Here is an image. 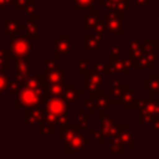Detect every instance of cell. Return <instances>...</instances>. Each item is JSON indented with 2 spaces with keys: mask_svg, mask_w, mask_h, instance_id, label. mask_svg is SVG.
Returning a JSON list of instances; mask_svg holds the SVG:
<instances>
[{
  "mask_svg": "<svg viewBox=\"0 0 159 159\" xmlns=\"http://www.w3.org/2000/svg\"><path fill=\"white\" fill-rule=\"evenodd\" d=\"M42 87L41 88H30V87H21L17 92L16 99L14 106L16 108H31L36 106H41L43 101Z\"/></svg>",
  "mask_w": 159,
  "mask_h": 159,
  "instance_id": "6da1fadb",
  "label": "cell"
},
{
  "mask_svg": "<svg viewBox=\"0 0 159 159\" xmlns=\"http://www.w3.org/2000/svg\"><path fill=\"white\" fill-rule=\"evenodd\" d=\"M10 55L15 58H31V40L20 34V30L9 35Z\"/></svg>",
  "mask_w": 159,
  "mask_h": 159,
  "instance_id": "7a4b0ae2",
  "label": "cell"
},
{
  "mask_svg": "<svg viewBox=\"0 0 159 159\" xmlns=\"http://www.w3.org/2000/svg\"><path fill=\"white\" fill-rule=\"evenodd\" d=\"M43 111L58 118L63 114H71V106L63 97H48L45 98Z\"/></svg>",
  "mask_w": 159,
  "mask_h": 159,
  "instance_id": "3957f363",
  "label": "cell"
},
{
  "mask_svg": "<svg viewBox=\"0 0 159 159\" xmlns=\"http://www.w3.org/2000/svg\"><path fill=\"white\" fill-rule=\"evenodd\" d=\"M103 75L96 72L93 68L87 70L82 75V88L88 92V96H93L103 86Z\"/></svg>",
  "mask_w": 159,
  "mask_h": 159,
  "instance_id": "277c9868",
  "label": "cell"
},
{
  "mask_svg": "<svg viewBox=\"0 0 159 159\" xmlns=\"http://www.w3.org/2000/svg\"><path fill=\"white\" fill-rule=\"evenodd\" d=\"M104 31L109 34H117L120 35L123 31L122 26V12L119 11H107L104 17L102 19Z\"/></svg>",
  "mask_w": 159,
  "mask_h": 159,
  "instance_id": "5b68a950",
  "label": "cell"
},
{
  "mask_svg": "<svg viewBox=\"0 0 159 159\" xmlns=\"http://www.w3.org/2000/svg\"><path fill=\"white\" fill-rule=\"evenodd\" d=\"M65 78H66V71L61 66H57L55 68H43V73H42L43 84L42 86L65 83Z\"/></svg>",
  "mask_w": 159,
  "mask_h": 159,
  "instance_id": "8992f818",
  "label": "cell"
},
{
  "mask_svg": "<svg viewBox=\"0 0 159 159\" xmlns=\"http://www.w3.org/2000/svg\"><path fill=\"white\" fill-rule=\"evenodd\" d=\"M71 35L63 34L60 36V39L55 42V56H65L70 57L71 56V48H72V40Z\"/></svg>",
  "mask_w": 159,
  "mask_h": 159,
  "instance_id": "52a82bcc",
  "label": "cell"
},
{
  "mask_svg": "<svg viewBox=\"0 0 159 159\" xmlns=\"http://www.w3.org/2000/svg\"><path fill=\"white\" fill-rule=\"evenodd\" d=\"M132 67V61L129 60V57H117L114 60L111 61V67H109V73H120V75H125L128 72V70Z\"/></svg>",
  "mask_w": 159,
  "mask_h": 159,
  "instance_id": "ba28073f",
  "label": "cell"
},
{
  "mask_svg": "<svg viewBox=\"0 0 159 159\" xmlns=\"http://www.w3.org/2000/svg\"><path fill=\"white\" fill-rule=\"evenodd\" d=\"M155 53L154 52H147L144 51V53L132 61V67H135V68H154L155 67Z\"/></svg>",
  "mask_w": 159,
  "mask_h": 159,
  "instance_id": "9c48e42d",
  "label": "cell"
},
{
  "mask_svg": "<svg viewBox=\"0 0 159 159\" xmlns=\"http://www.w3.org/2000/svg\"><path fill=\"white\" fill-rule=\"evenodd\" d=\"M86 145L87 139L82 133H80L66 143V153H80L86 148Z\"/></svg>",
  "mask_w": 159,
  "mask_h": 159,
  "instance_id": "30bf717a",
  "label": "cell"
},
{
  "mask_svg": "<svg viewBox=\"0 0 159 159\" xmlns=\"http://www.w3.org/2000/svg\"><path fill=\"white\" fill-rule=\"evenodd\" d=\"M65 83H55V84H46L42 86L43 98L48 97H62L65 92Z\"/></svg>",
  "mask_w": 159,
  "mask_h": 159,
  "instance_id": "8fae6325",
  "label": "cell"
},
{
  "mask_svg": "<svg viewBox=\"0 0 159 159\" xmlns=\"http://www.w3.org/2000/svg\"><path fill=\"white\" fill-rule=\"evenodd\" d=\"M43 113H45V111H43V108H41V106L26 108V123L27 124H37L39 122L42 120Z\"/></svg>",
  "mask_w": 159,
  "mask_h": 159,
  "instance_id": "7c38bea8",
  "label": "cell"
},
{
  "mask_svg": "<svg viewBox=\"0 0 159 159\" xmlns=\"http://www.w3.org/2000/svg\"><path fill=\"white\" fill-rule=\"evenodd\" d=\"M112 88H111V94H112V101L114 102H120L124 93L128 91V87L122 82V81H113L111 83Z\"/></svg>",
  "mask_w": 159,
  "mask_h": 159,
  "instance_id": "4fadbf2b",
  "label": "cell"
},
{
  "mask_svg": "<svg viewBox=\"0 0 159 159\" xmlns=\"http://www.w3.org/2000/svg\"><path fill=\"white\" fill-rule=\"evenodd\" d=\"M99 5L102 7H104V10L107 11H119V12H123L127 10V6H128V0H124V1H99Z\"/></svg>",
  "mask_w": 159,
  "mask_h": 159,
  "instance_id": "5bb4252c",
  "label": "cell"
},
{
  "mask_svg": "<svg viewBox=\"0 0 159 159\" xmlns=\"http://www.w3.org/2000/svg\"><path fill=\"white\" fill-rule=\"evenodd\" d=\"M30 65L31 58H15L14 70L19 76H27L30 75Z\"/></svg>",
  "mask_w": 159,
  "mask_h": 159,
  "instance_id": "9a60e30c",
  "label": "cell"
},
{
  "mask_svg": "<svg viewBox=\"0 0 159 159\" xmlns=\"http://www.w3.org/2000/svg\"><path fill=\"white\" fill-rule=\"evenodd\" d=\"M101 127H102V132L106 135H113L117 132V125L114 124L112 117L106 116L104 113L101 116Z\"/></svg>",
  "mask_w": 159,
  "mask_h": 159,
  "instance_id": "2e32d148",
  "label": "cell"
},
{
  "mask_svg": "<svg viewBox=\"0 0 159 159\" xmlns=\"http://www.w3.org/2000/svg\"><path fill=\"white\" fill-rule=\"evenodd\" d=\"M83 39V51H93V52H98L101 50L99 47V41L93 36H89L87 34H84L82 36Z\"/></svg>",
  "mask_w": 159,
  "mask_h": 159,
  "instance_id": "e0dca14e",
  "label": "cell"
},
{
  "mask_svg": "<svg viewBox=\"0 0 159 159\" xmlns=\"http://www.w3.org/2000/svg\"><path fill=\"white\" fill-rule=\"evenodd\" d=\"M92 97H93L94 101H96V106H97V108H99V109H101V113L103 114L104 111L109 107L111 98H108L103 91H98V92H96Z\"/></svg>",
  "mask_w": 159,
  "mask_h": 159,
  "instance_id": "ac0fdd59",
  "label": "cell"
},
{
  "mask_svg": "<svg viewBox=\"0 0 159 159\" xmlns=\"http://www.w3.org/2000/svg\"><path fill=\"white\" fill-rule=\"evenodd\" d=\"M118 130H119V134H120V142H122L125 147L132 148V147L134 145L133 132H130L127 125H119V127H118Z\"/></svg>",
  "mask_w": 159,
  "mask_h": 159,
  "instance_id": "d6986e66",
  "label": "cell"
},
{
  "mask_svg": "<svg viewBox=\"0 0 159 159\" xmlns=\"http://www.w3.org/2000/svg\"><path fill=\"white\" fill-rule=\"evenodd\" d=\"M36 21H37V20L26 19V22H25V24H21V29L25 31V36H27L30 40H36V39H37Z\"/></svg>",
  "mask_w": 159,
  "mask_h": 159,
  "instance_id": "ffe728a7",
  "label": "cell"
},
{
  "mask_svg": "<svg viewBox=\"0 0 159 159\" xmlns=\"http://www.w3.org/2000/svg\"><path fill=\"white\" fill-rule=\"evenodd\" d=\"M143 53H144V47L139 45L138 41H130L128 43V57L130 61L139 58Z\"/></svg>",
  "mask_w": 159,
  "mask_h": 159,
  "instance_id": "44dd1931",
  "label": "cell"
},
{
  "mask_svg": "<svg viewBox=\"0 0 159 159\" xmlns=\"http://www.w3.org/2000/svg\"><path fill=\"white\" fill-rule=\"evenodd\" d=\"M21 29V21L19 17L15 19H4V34L10 35L12 32H16Z\"/></svg>",
  "mask_w": 159,
  "mask_h": 159,
  "instance_id": "7402d4cb",
  "label": "cell"
},
{
  "mask_svg": "<svg viewBox=\"0 0 159 159\" xmlns=\"http://www.w3.org/2000/svg\"><path fill=\"white\" fill-rule=\"evenodd\" d=\"M83 93H82V91H78L77 89V86H71V87H66L65 88V92H63V98L67 101V102H70V103H72V102H76L77 101V98L78 97H81Z\"/></svg>",
  "mask_w": 159,
  "mask_h": 159,
  "instance_id": "603a6c76",
  "label": "cell"
},
{
  "mask_svg": "<svg viewBox=\"0 0 159 159\" xmlns=\"http://www.w3.org/2000/svg\"><path fill=\"white\" fill-rule=\"evenodd\" d=\"M145 91H148L152 97H155L157 92L159 91V75H152L148 81H145Z\"/></svg>",
  "mask_w": 159,
  "mask_h": 159,
  "instance_id": "cb8c5ba5",
  "label": "cell"
},
{
  "mask_svg": "<svg viewBox=\"0 0 159 159\" xmlns=\"http://www.w3.org/2000/svg\"><path fill=\"white\" fill-rule=\"evenodd\" d=\"M122 106L124 108H134V107H138V103H139V98H137L134 96V93L132 91H127L122 98Z\"/></svg>",
  "mask_w": 159,
  "mask_h": 159,
  "instance_id": "d4e9b609",
  "label": "cell"
},
{
  "mask_svg": "<svg viewBox=\"0 0 159 159\" xmlns=\"http://www.w3.org/2000/svg\"><path fill=\"white\" fill-rule=\"evenodd\" d=\"M82 130V128L77 124V125H68L63 132H62V142L66 144L67 142H70L75 135L80 134Z\"/></svg>",
  "mask_w": 159,
  "mask_h": 159,
  "instance_id": "484cf974",
  "label": "cell"
},
{
  "mask_svg": "<svg viewBox=\"0 0 159 159\" xmlns=\"http://www.w3.org/2000/svg\"><path fill=\"white\" fill-rule=\"evenodd\" d=\"M37 134L40 137H53L55 135V127L45 123L43 120L37 123Z\"/></svg>",
  "mask_w": 159,
  "mask_h": 159,
  "instance_id": "4316f807",
  "label": "cell"
},
{
  "mask_svg": "<svg viewBox=\"0 0 159 159\" xmlns=\"http://www.w3.org/2000/svg\"><path fill=\"white\" fill-rule=\"evenodd\" d=\"M93 1H96V0H72V4L78 12L84 11V10L93 11Z\"/></svg>",
  "mask_w": 159,
  "mask_h": 159,
  "instance_id": "83f0119b",
  "label": "cell"
},
{
  "mask_svg": "<svg viewBox=\"0 0 159 159\" xmlns=\"http://www.w3.org/2000/svg\"><path fill=\"white\" fill-rule=\"evenodd\" d=\"M101 21V16L98 12H94V11H91V14L84 19V22H83V29H92Z\"/></svg>",
  "mask_w": 159,
  "mask_h": 159,
  "instance_id": "f1b7e54d",
  "label": "cell"
},
{
  "mask_svg": "<svg viewBox=\"0 0 159 159\" xmlns=\"http://www.w3.org/2000/svg\"><path fill=\"white\" fill-rule=\"evenodd\" d=\"M25 12H26V17H27V19L37 20V2L31 0L30 4L27 5Z\"/></svg>",
  "mask_w": 159,
  "mask_h": 159,
  "instance_id": "f546056e",
  "label": "cell"
},
{
  "mask_svg": "<svg viewBox=\"0 0 159 159\" xmlns=\"http://www.w3.org/2000/svg\"><path fill=\"white\" fill-rule=\"evenodd\" d=\"M77 116H78V125L82 129H87L88 128V114L84 113L83 108H78L77 109Z\"/></svg>",
  "mask_w": 159,
  "mask_h": 159,
  "instance_id": "4dcf8cb0",
  "label": "cell"
},
{
  "mask_svg": "<svg viewBox=\"0 0 159 159\" xmlns=\"http://www.w3.org/2000/svg\"><path fill=\"white\" fill-rule=\"evenodd\" d=\"M21 88V83L15 78L12 81L9 82V86H7V89H9V96L10 97H15L17 94V92L20 91Z\"/></svg>",
  "mask_w": 159,
  "mask_h": 159,
  "instance_id": "1f68e13d",
  "label": "cell"
},
{
  "mask_svg": "<svg viewBox=\"0 0 159 159\" xmlns=\"http://www.w3.org/2000/svg\"><path fill=\"white\" fill-rule=\"evenodd\" d=\"M88 70V58L87 57H78L77 58V73L83 75Z\"/></svg>",
  "mask_w": 159,
  "mask_h": 159,
  "instance_id": "d6a6232c",
  "label": "cell"
},
{
  "mask_svg": "<svg viewBox=\"0 0 159 159\" xmlns=\"http://www.w3.org/2000/svg\"><path fill=\"white\" fill-rule=\"evenodd\" d=\"M144 51L147 52H158L159 51V41H147L144 45Z\"/></svg>",
  "mask_w": 159,
  "mask_h": 159,
  "instance_id": "836d02e7",
  "label": "cell"
},
{
  "mask_svg": "<svg viewBox=\"0 0 159 159\" xmlns=\"http://www.w3.org/2000/svg\"><path fill=\"white\" fill-rule=\"evenodd\" d=\"M30 1L31 0H14V4H12V6H14V9H15V11H25L26 10V7H27V5L30 4Z\"/></svg>",
  "mask_w": 159,
  "mask_h": 159,
  "instance_id": "e575fe53",
  "label": "cell"
},
{
  "mask_svg": "<svg viewBox=\"0 0 159 159\" xmlns=\"http://www.w3.org/2000/svg\"><path fill=\"white\" fill-rule=\"evenodd\" d=\"M9 76L7 75H4L0 72V96H2L5 93V91L7 89V86H9Z\"/></svg>",
  "mask_w": 159,
  "mask_h": 159,
  "instance_id": "d590c367",
  "label": "cell"
},
{
  "mask_svg": "<svg viewBox=\"0 0 159 159\" xmlns=\"http://www.w3.org/2000/svg\"><path fill=\"white\" fill-rule=\"evenodd\" d=\"M88 135L92 137V139L94 142H104L106 140V134L102 132V130H89L88 132Z\"/></svg>",
  "mask_w": 159,
  "mask_h": 159,
  "instance_id": "8d00e7d4",
  "label": "cell"
},
{
  "mask_svg": "<svg viewBox=\"0 0 159 159\" xmlns=\"http://www.w3.org/2000/svg\"><path fill=\"white\" fill-rule=\"evenodd\" d=\"M70 116H71V114H63V116H60V117L57 118V123L60 124L61 132H63V130L70 125Z\"/></svg>",
  "mask_w": 159,
  "mask_h": 159,
  "instance_id": "74e56055",
  "label": "cell"
},
{
  "mask_svg": "<svg viewBox=\"0 0 159 159\" xmlns=\"http://www.w3.org/2000/svg\"><path fill=\"white\" fill-rule=\"evenodd\" d=\"M109 67H111V63H103V62H101V63H96L93 66V70L96 72H99V73L104 75V73H109Z\"/></svg>",
  "mask_w": 159,
  "mask_h": 159,
  "instance_id": "f35d334b",
  "label": "cell"
},
{
  "mask_svg": "<svg viewBox=\"0 0 159 159\" xmlns=\"http://www.w3.org/2000/svg\"><path fill=\"white\" fill-rule=\"evenodd\" d=\"M9 58H10V55L7 52H5L4 48H0V63L2 65L4 70H6L9 67Z\"/></svg>",
  "mask_w": 159,
  "mask_h": 159,
  "instance_id": "ab89813d",
  "label": "cell"
},
{
  "mask_svg": "<svg viewBox=\"0 0 159 159\" xmlns=\"http://www.w3.org/2000/svg\"><path fill=\"white\" fill-rule=\"evenodd\" d=\"M84 109H87L91 114H92V113H94V109H97L96 101H94V98H93L92 96H89L88 101H87V102H84Z\"/></svg>",
  "mask_w": 159,
  "mask_h": 159,
  "instance_id": "60d3db41",
  "label": "cell"
},
{
  "mask_svg": "<svg viewBox=\"0 0 159 159\" xmlns=\"http://www.w3.org/2000/svg\"><path fill=\"white\" fill-rule=\"evenodd\" d=\"M120 53H122V47L120 46H112V48H111V58L112 60L119 57Z\"/></svg>",
  "mask_w": 159,
  "mask_h": 159,
  "instance_id": "b9f144b4",
  "label": "cell"
},
{
  "mask_svg": "<svg viewBox=\"0 0 159 159\" xmlns=\"http://www.w3.org/2000/svg\"><path fill=\"white\" fill-rule=\"evenodd\" d=\"M12 4H14V0H0V12L5 6H12Z\"/></svg>",
  "mask_w": 159,
  "mask_h": 159,
  "instance_id": "7bdbcfd3",
  "label": "cell"
},
{
  "mask_svg": "<svg viewBox=\"0 0 159 159\" xmlns=\"http://www.w3.org/2000/svg\"><path fill=\"white\" fill-rule=\"evenodd\" d=\"M133 1H134V4H135V5L144 6V7H147V6H149V5H150V0H133Z\"/></svg>",
  "mask_w": 159,
  "mask_h": 159,
  "instance_id": "ee69618b",
  "label": "cell"
},
{
  "mask_svg": "<svg viewBox=\"0 0 159 159\" xmlns=\"http://www.w3.org/2000/svg\"><path fill=\"white\" fill-rule=\"evenodd\" d=\"M152 129L153 130H159V118H155L152 122Z\"/></svg>",
  "mask_w": 159,
  "mask_h": 159,
  "instance_id": "f6af8a7d",
  "label": "cell"
},
{
  "mask_svg": "<svg viewBox=\"0 0 159 159\" xmlns=\"http://www.w3.org/2000/svg\"><path fill=\"white\" fill-rule=\"evenodd\" d=\"M112 152L113 153H120V144H112Z\"/></svg>",
  "mask_w": 159,
  "mask_h": 159,
  "instance_id": "bcb514c9",
  "label": "cell"
},
{
  "mask_svg": "<svg viewBox=\"0 0 159 159\" xmlns=\"http://www.w3.org/2000/svg\"><path fill=\"white\" fill-rule=\"evenodd\" d=\"M157 22L159 24V12H157Z\"/></svg>",
  "mask_w": 159,
  "mask_h": 159,
  "instance_id": "7dc6e473",
  "label": "cell"
},
{
  "mask_svg": "<svg viewBox=\"0 0 159 159\" xmlns=\"http://www.w3.org/2000/svg\"><path fill=\"white\" fill-rule=\"evenodd\" d=\"M109 1H124V0H109Z\"/></svg>",
  "mask_w": 159,
  "mask_h": 159,
  "instance_id": "c3c4849f",
  "label": "cell"
},
{
  "mask_svg": "<svg viewBox=\"0 0 159 159\" xmlns=\"http://www.w3.org/2000/svg\"><path fill=\"white\" fill-rule=\"evenodd\" d=\"M155 1H159V0H155Z\"/></svg>",
  "mask_w": 159,
  "mask_h": 159,
  "instance_id": "681fc988",
  "label": "cell"
},
{
  "mask_svg": "<svg viewBox=\"0 0 159 159\" xmlns=\"http://www.w3.org/2000/svg\"><path fill=\"white\" fill-rule=\"evenodd\" d=\"M128 1H129V0H128Z\"/></svg>",
  "mask_w": 159,
  "mask_h": 159,
  "instance_id": "f907efd6",
  "label": "cell"
}]
</instances>
